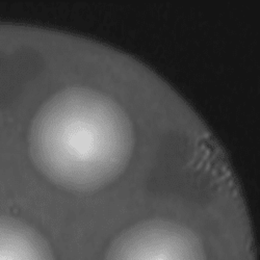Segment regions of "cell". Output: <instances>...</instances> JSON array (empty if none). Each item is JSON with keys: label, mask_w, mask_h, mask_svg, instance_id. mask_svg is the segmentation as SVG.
Listing matches in <instances>:
<instances>
[{"label": "cell", "mask_w": 260, "mask_h": 260, "mask_svg": "<svg viewBox=\"0 0 260 260\" xmlns=\"http://www.w3.org/2000/svg\"><path fill=\"white\" fill-rule=\"evenodd\" d=\"M27 143L31 161L44 178L64 190L90 193L123 175L136 136L132 118L116 99L75 84L38 108Z\"/></svg>", "instance_id": "1"}, {"label": "cell", "mask_w": 260, "mask_h": 260, "mask_svg": "<svg viewBox=\"0 0 260 260\" xmlns=\"http://www.w3.org/2000/svg\"><path fill=\"white\" fill-rule=\"evenodd\" d=\"M104 260H208V255L196 231L174 220L154 218L120 232Z\"/></svg>", "instance_id": "2"}, {"label": "cell", "mask_w": 260, "mask_h": 260, "mask_svg": "<svg viewBox=\"0 0 260 260\" xmlns=\"http://www.w3.org/2000/svg\"><path fill=\"white\" fill-rule=\"evenodd\" d=\"M0 260H55L48 242L30 225L0 215Z\"/></svg>", "instance_id": "3"}]
</instances>
